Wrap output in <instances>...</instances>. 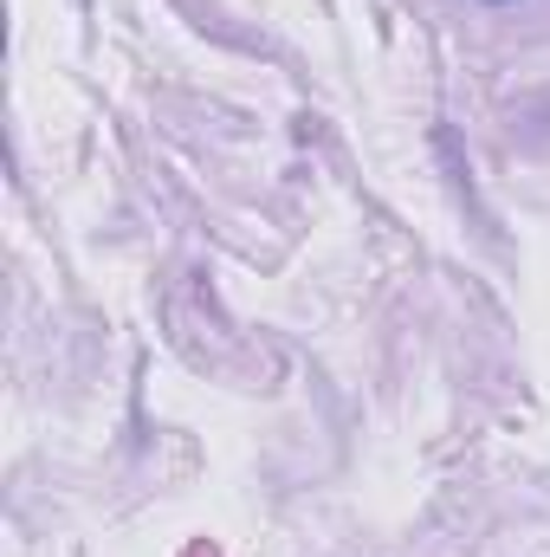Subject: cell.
<instances>
[{"label":"cell","mask_w":550,"mask_h":557,"mask_svg":"<svg viewBox=\"0 0 550 557\" xmlns=\"http://www.w3.org/2000/svg\"><path fill=\"white\" fill-rule=\"evenodd\" d=\"M492 7H505V0H492Z\"/></svg>","instance_id":"1"}]
</instances>
